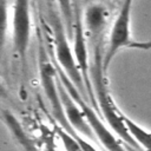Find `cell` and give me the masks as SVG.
Returning a JSON list of instances; mask_svg holds the SVG:
<instances>
[{
  "label": "cell",
  "mask_w": 151,
  "mask_h": 151,
  "mask_svg": "<svg viewBox=\"0 0 151 151\" xmlns=\"http://www.w3.org/2000/svg\"><path fill=\"white\" fill-rule=\"evenodd\" d=\"M48 22L52 31V39H53V48H54V57L57 60V66L66 74V77L74 84L78 91L88 98L87 88L81 74V71L78 66L73 47L71 46L68 39L67 31L65 25L59 15V13L54 12L53 8H50L48 12ZM90 99V98H88Z\"/></svg>",
  "instance_id": "1"
},
{
  "label": "cell",
  "mask_w": 151,
  "mask_h": 151,
  "mask_svg": "<svg viewBox=\"0 0 151 151\" xmlns=\"http://www.w3.org/2000/svg\"><path fill=\"white\" fill-rule=\"evenodd\" d=\"M57 70H58V76H59L60 81L63 83L65 88L70 92V94L73 97V99L80 106V109H81V111H83L93 134H94V138L101 144V146L106 151H126L125 147L123 146V144L120 143V140L117 139V134L113 133V131L107 125V123H104L103 118L99 116L100 112L98 110H94L84 99V96L78 91V88L74 86V84L66 77V74L58 66H57Z\"/></svg>",
  "instance_id": "2"
},
{
  "label": "cell",
  "mask_w": 151,
  "mask_h": 151,
  "mask_svg": "<svg viewBox=\"0 0 151 151\" xmlns=\"http://www.w3.org/2000/svg\"><path fill=\"white\" fill-rule=\"evenodd\" d=\"M39 59H38V65H39V78H40V84L42 87V91L45 93V97L50 104L52 116L54 120L64 127L66 131H68L72 134H77L78 132L74 131L66 118V114L64 112L63 103H61V97L59 92V76H58V70L57 66L50 60V57L47 54V51L45 50L44 45H39Z\"/></svg>",
  "instance_id": "3"
},
{
  "label": "cell",
  "mask_w": 151,
  "mask_h": 151,
  "mask_svg": "<svg viewBox=\"0 0 151 151\" xmlns=\"http://www.w3.org/2000/svg\"><path fill=\"white\" fill-rule=\"evenodd\" d=\"M134 0H122L120 8L112 22L104 52V68L107 72L111 61L123 48L130 47L131 37V11Z\"/></svg>",
  "instance_id": "4"
},
{
  "label": "cell",
  "mask_w": 151,
  "mask_h": 151,
  "mask_svg": "<svg viewBox=\"0 0 151 151\" xmlns=\"http://www.w3.org/2000/svg\"><path fill=\"white\" fill-rule=\"evenodd\" d=\"M32 17L29 0H14L12 9V45L22 66L26 68L27 52L31 40Z\"/></svg>",
  "instance_id": "5"
},
{
  "label": "cell",
  "mask_w": 151,
  "mask_h": 151,
  "mask_svg": "<svg viewBox=\"0 0 151 151\" xmlns=\"http://www.w3.org/2000/svg\"><path fill=\"white\" fill-rule=\"evenodd\" d=\"M59 92H60V97H61L64 112L66 114V118L68 120L70 126L74 131H77L78 134H80L85 138H88L91 142H93L96 139L94 134H93L80 106L73 99V97L70 94V92L65 88V86L63 85L60 79H59Z\"/></svg>",
  "instance_id": "6"
},
{
  "label": "cell",
  "mask_w": 151,
  "mask_h": 151,
  "mask_svg": "<svg viewBox=\"0 0 151 151\" xmlns=\"http://www.w3.org/2000/svg\"><path fill=\"white\" fill-rule=\"evenodd\" d=\"M2 122L7 126L8 131L13 136L15 143L18 144L21 151H41V149L37 145L35 140L26 132V130L22 127L18 118L11 111H2Z\"/></svg>",
  "instance_id": "7"
},
{
  "label": "cell",
  "mask_w": 151,
  "mask_h": 151,
  "mask_svg": "<svg viewBox=\"0 0 151 151\" xmlns=\"http://www.w3.org/2000/svg\"><path fill=\"white\" fill-rule=\"evenodd\" d=\"M124 120L131 137L133 138L138 147L143 149L144 151H151V132L142 127L139 124H137L125 114H124Z\"/></svg>",
  "instance_id": "8"
},
{
  "label": "cell",
  "mask_w": 151,
  "mask_h": 151,
  "mask_svg": "<svg viewBox=\"0 0 151 151\" xmlns=\"http://www.w3.org/2000/svg\"><path fill=\"white\" fill-rule=\"evenodd\" d=\"M57 4H58V13L65 25L70 39H72L74 24H76L77 4L74 5L73 0H57Z\"/></svg>",
  "instance_id": "9"
},
{
  "label": "cell",
  "mask_w": 151,
  "mask_h": 151,
  "mask_svg": "<svg viewBox=\"0 0 151 151\" xmlns=\"http://www.w3.org/2000/svg\"><path fill=\"white\" fill-rule=\"evenodd\" d=\"M53 130L65 151H84L78 139L72 133L66 131L64 127H61L60 125H55Z\"/></svg>",
  "instance_id": "10"
},
{
  "label": "cell",
  "mask_w": 151,
  "mask_h": 151,
  "mask_svg": "<svg viewBox=\"0 0 151 151\" xmlns=\"http://www.w3.org/2000/svg\"><path fill=\"white\" fill-rule=\"evenodd\" d=\"M55 132L54 130L52 132L50 131H44L42 137H41V151H60L59 147L55 144Z\"/></svg>",
  "instance_id": "11"
},
{
  "label": "cell",
  "mask_w": 151,
  "mask_h": 151,
  "mask_svg": "<svg viewBox=\"0 0 151 151\" xmlns=\"http://www.w3.org/2000/svg\"><path fill=\"white\" fill-rule=\"evenodd\" d=\"M130 47L131 48H136V50L149 51V50H151V39L144 40V41H133Z\"/></svg>",
  "instance_id": "12"
}]
</instances>
